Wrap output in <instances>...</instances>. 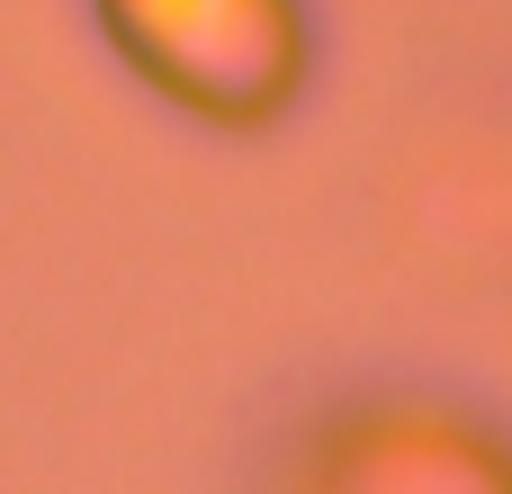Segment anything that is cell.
<instances>
[{
    "label": "cell",
    "mask_w": 512,
    "mask_h": 494,
    "mask_svg": "<svg viewBox=\"0 0 512 494\" xmlns=\"http://www.w3.org/2000/svg\"><path fill=\"white\" fill-rule=\"evenodd\" d=\"M288 494H512V441L423 396H369L297 441Z\"/></svg>",
    "instance_id": "cell-2"
},
{
    "label": "cell",
    "mask_w": 512,
    "mask_h": 494,
    "mask_svg": "<svg viewBox=\"0 0 512 494\" xmlns=\"http://www.w3.org/2000/svg\"><path fill=\"white\" fill-rule=\"evenodd\" d=\"M108 45L207 126H261L306 81L297 0H99Z\"/></svg>",
    "instance_id": "cell-1"
}]
</instances>
